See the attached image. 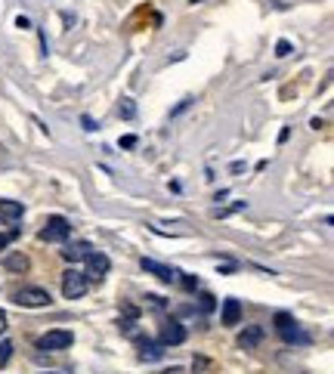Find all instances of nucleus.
<instances>
[{
    "mask_svg": "<svg viewBox=\"0 0 334 374\" xmlns=\"http://www.w3.org/2000/svg\"><path fill=\"white\" fill-rule=\"evenodd\" d=\"M276 334L285 340V344H307V334L300 331V325L294 322L291 313H276Z\"/></svg>",
    "mask_w": 334,
    "mask_h": 374,
    "instance_id": "obj_1",
    "label": "nucleus"
},
{
    "mask_svg": "<svg viewBox=\"0 0 334 374\" xmlns=\"http://www.w3.org/2000/svg\"><path fill=\"white\" fill-rule=\"evenodd\" d=\"M13 300L19 303V307H25V309H44V307H50V303H53L50 291H44V288H19V291L13 294Z\"/></svg>",
    "mask_w": 334,
    "mask_h": 374,
    "instance_id": "obj_2",
    "label": "nucleus"
},
{
    "mask_svg": "<svg viewBox=\"0 0 334 374\" xmlns=\"http://www.w3.org/2000/svg\"><path fill=\"white\" fill-rule=\"evenodd\" d=\"M87 276L84 272H77V269H65L62 272V297L65 300H77V297H84L87 294Z\"/></svg>",
    "mask_w": 334,
    "mask_h": 374,
    "instance_id": "obj_3",
    "label": "nucleus"
},
{
    "mask_svg": "<svg viewBox=\"0 0 334 374\" xmlns=\"http://www.w3.org/2000/svg\"><path fill=\"white\" fill-rule=\"evenodd\" d=\"M68 236H72V223H68L65 217H50V220L44 223V229H41V241H46V245L65 241Z\"/></svg>",
    "mask_w": 334,
    "mask_h": 374,
    "instance_id": "obj_4",
    "label": "nucleus"
},
{
    "mask_svg": "<svg viewBox=\"0 0 334 374\" xmlns=\"http://www.w3.org/2000/svg\"><path fill=\"white\" fill-rule=\"evenodd\" d=\"M75 344V334L65 328H53L46 331L41 340H37V349H50V353H59V349H68Z\"/></svg>",
    "mask_w": 334,
    "mask_h": 374,
    "instance_id": "obj_5",
    "label": "nucleus"
},
{
    "mask_svg": "<svg viewBox=\"0 0 334 374\" xmlns=\"http://www.w3.org/2000/svg\"><path fill=\"white\" fill-rule=\"evenodd\" d=\"M84 260H87V272H84V276H87V282H103L108 266H112V263H108V257L103 251H90Z\"/></svg>",
    "mask_w": 334,
    "mask_h": 374,
    "instance_id": "obj_6",
    "label": "nucleus"
},
{
    "mask_svg": "<svg viewBox=\"0 0 334 374\" xmlns=\"http://www.w3.org/2000/svg\"><path fill=\"white\" fill-rule=\"evenodd\" d=\"M186 340V328L176 318H167L165 325H161V347H176Z\"/></svg>",
    "mask_w": 334,
    "mask_h": 374,
    "instance_id": "obj_7",
    "label": "nucleus"
},
{
    "mask_svg": "<svg viewBox=\"0 0 334 374\" xmlns=\"http://www.w3.org/2000/svg\"><path fill=\"white\" fill-rule=\"evenodd\" d=\"M143 269L152 272V276L158 278V282H165V285H170L176 278V272L170 269V266H165V263H158V260H146V257H143Z\"/></svg>",
    "mask_w": 334,
    "mask_h": 374,
    "instance_id": "obj_8",
    "label": "nucleus"
},
{
    "mask_svg": "<svg viewBox=\"0 0 334 374\" xmlns=\"http://www.w3.org/2000/svg\"><path fill=\"white\" fill-rule=\"evenodd\" d=\"M242 322V303H238L236 297H229V300H223V325H238Z\"/></svg>",
    "mask_w": 334,
    "mask_h": 374,
    "instance_id": "obj_9",
    "label": "nucleus"
},
{
    "mask_svg": "<svg viewBox=\"0 0 334 374\" xmlns=\"http://www.w3.org/2000/svg\"><path fill=\"white\" fill-rule=\"evenodd\" d=\"M263 340V328L260 325H251V328H245L242 334H238V347L242 349H254Z\"/></svg>",
    "mask_w": 334,
    "mask_h": 374,
    "instance_id": "obj_10",
    "label": "nucleus"
},
{
    "mask_svg": "<svg viewBox=\"0 0 334 374\" xmlns=\"http://www.w3.org/2000/svg\"><path fill=\"white\" fill-rule=\"evenodd\" d=\"M90 251H93V247L87 245V241H72V245L62 251V257H65L68 263H77V260H84V257H87Z\"/></svg>",
    "mask_w": 334,
    "mask_h": 374,
    "instance_id": "obj_11",
    "label": "nucleus"
},
{
    "mask_svg": "<svg viewBox=\"0 0 334 374\" xmlns=\"http://www.w3.org/2000/svg\"><path fill=\"white\" fill-rule=\"evenodd\" d=\"M22 214H25V207H22V201H0V217L4 220H10V223H15V220H22Z\"/></svg>",
    "mask_w": 334,
    "mask_h": 374,
    "instance_id": "obj_12",
    "label": "nucleus"
},
{
    "mask_svg": "<svg viewBox=\"0 0 334 374\" xmlns=\"http://www.w3.org/2000/svg\"><path fill=\"white\" fill-rule=\"evenodd\" d=\"M4 266L10 269V272H28L31 263H28V257L22 254V251H13V254H6V257H4Z\"/></svg>",
    "mask_w": 334,
    "mask_h": 374,
    "instance_id": "obj_13",
    "label": "nucleus"
},
{
    "mask_svg": "<svg viewBox=\"0 0 334 374\" xmlns=\"http://www.w3.org/2000/svg\"><path fill=\"white\" fill-rule=\"evenodd\" d=\"M161 356H165L161 344H152V340H143V344H139V359L143 362H158Z\"/></svg>",
    "mask_w": 334,
    "mask_h": 374,
    "instance_id": "obj_14",
    "label": "nucleus"
},
{
    "mask_svg": "<svg viewBox=\"0 0 334 374\" xmlns=\"http://www.w3.org/2000/svg\"><path fill=\"white\" fill-rule=\"evenodd\" d=\"M118 115H121V118H134V115H136V105H134V99H121V105H118Z\"/></svg>",
    "mask_w": 334,
    "mask_h": 374,
    "instance_id": "obj_15",
    "label": "nucleus"
},
{
    "mask_svg": "<svg viewBox=\"0 0 334 374\" xmlns=\"http://www.w3.org/2000/svg\"><path fill=\"white\" fill-rule=\"evenodd\" d=\"M19 238V226H13V229H6V232H0V251H4L10 241H15Z\"/></svg>",
    "mask_w": 334,
    "mask_h": 374,
    "instance_id": "obj_16",
    "label": "nucleus"
},
{
    "mask_svg": "<svg viewBox=\"0 0 334 374\" xmlns=\"http://www.w3.org/2000/svg\"><path fill=\"white\" fill-rule=\"evenodd\" d=\"M10 356H13V344H10V340H4V344H0V365L10 362Z\"/></svg>",
    "mask_w": 334,
    "mask_h": 374,
    "instance_id": "obj_17",
    "label": "nucleus"
},
{
    "mask_svg": "<svg viewBox=\"0 0 334 374\" xmlns=\"http://www.w3.org/2000/svg\"><path fill=\"white\" fill-rule=\"evenodd\" d=\"M121 331L127 334V337H134V334H136V322H134V318H124V322H121Z\"/></svg>",
    "mask_w": 334,
    "mask_h": 374,
    "instance_id": "obj_18",
    "label": "nucleus"
},
{
    "mask_svg": "<svg viewBox=\"0 0 334 374\" xmlns=\"http://www.w3.org/2000/svg\"><path fill=\"white\" fill-rule=\"evenodd\" d=\"M214 307H217V303H214V294H201V309H205V313H211Z\"/></svg>",
    "mask_w": 334,
    "mask_h": 374,
    "instance_id": "obj_19",
    "label": "nucleus"
},
{
    "mask_svg": "<svg viewBox=\"0 0 334 374\" xmlns=\"http://www.w3.org/2000/svg\"><path fill=\"white\" fill-rule=\"evenodd\" d=\"M288 53H291V44L288 41H278L276 44V56H288Z\"/></svg>",
    "mask_w": 334,
    "mask_h": 374,
    "instance_id": "obj_20",
    "label": "nucleus"
},
{
    "mask_svg": "<svg viewBox=\"0 0 334 374\" xmlns=\"http://www.w3.org/2000/svg\"><path fill=\"white\" fill-rule=\"evenodd\" d=\"M183 288H189V291H192V288H198V278L195 276H186L183 278Z\"/></svg>",
    "mask_w": 334,
    "mask_h": 374,
    "instance_id": "obj_21",
    "label": "nucleus"
},
{
    "mask_svg": "<svg viewBox=\"0 0 334 374\" xmlns=\"http://www.w3.org/2000/svg\"><path fill=\"white\" fill-rule=\"evenodd\" d=\"M121 146H124V149H134V146H136V136H124Z\"/></svg>",
    "mask_w": 334,
    "mask_h": 374,
    "instance_id": "obj_22",
    "label": "nucleus"
},
{
    "mask_svg": "<svg viewBox=\"0 0 334 374\" xmlns=\"http://www.w3.org/2000/svg\"><path fill=\"white\" fill-rule=\"evenodd\" d=\"M81 124H84V130H96V124H93V118H87V115L81 118Z\"/></svg>",
    "mask_w": 334,
    "mask_h": 374,
    "instance_id": "obj_23",
    "label": "nucleus"
},
{
    "mask_svg": "<svg viewBox=\"0 0 334 374\" xmlns=\"http://www.w3.org/2000/svg\"><path fill=\"white\" fill-rule=\"evenodd\" d=\"M15 25H19V28H31V22L25 19V15H19V19H15Z\"/></svg>",
    "mask_w": 334,
    "mask_h": 374,
    "instance_id": "obj_24",
    "label": "nucleus"
},
{
    "mask_svg": "<svg viewBox=\"0 0 334 374\" xmlns=\"http://www.w3.org/2000/svg\"><path fill=\"white\" fill-rule=\"evenodd\" d=\"M4 331H6V313L0 309V334H4Z\"/></svg>",
    "mask_w": 334,
    "mask_h": 374,
    "instance_id": "obj_25",
    "label": "nucleus"
},
{
    "mask_svg": "<svg viewBox=\"0 0 334 374\" xmlns=\"http://www.w3.org/2000/svg\"><path fill=\"white\" fill-rule=\"evenodd\" d=\"M46 374H62V371H46Z\"/></svg>",
    "mask_w": 334,
    "mask_h": 374,
    "instance_id": "obj_26",
    "label": "nucleus"
}]
</instances>
